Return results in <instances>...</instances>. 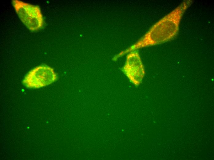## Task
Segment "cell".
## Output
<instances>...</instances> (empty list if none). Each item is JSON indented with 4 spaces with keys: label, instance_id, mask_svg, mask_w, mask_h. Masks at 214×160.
Here are the masks:
<instances>
[{
    "label": "cell",
    "instance_id": "cell-1",
    "mask_svg": "<svg viewBox=\"0 0 214 160\" xmlns=\"http://www.w3.org/2000/svg\"><path fill=\"white\" fill-rule=\"evenodd\" d=\"M192 2L190 0L183 1L153 25L137 42L125 52H132L134 50L162 43L172 39L178 33L184 13Z\"/></svg>",
    "mask_w": 214,
    "mask_h": 160
},
{
    "label": "cell",
    "instance_id": "cell-2",
    "mask_svg": "<svg viewBox=\"0 0 214 160\" xmlns=\"http://www.w3.org/2000/svg\"><path fill=\"white\" fill-rule=\"evenodd\" d=\"M12 4L20 19L30 30L36 31L42 29L44 24L40 7L19 0H13Z\"/></svg>",
    "mask_w": 214,
    "mask_h": 160
},
{
    "label": "cell",
    "instance_id": "cell-3",
    "mask_svg": "<svg viewBox=\"0 0 214 160\" xmlns=\"http://www.w3.org/2000/svg\"><path fill=\"white\" fill-rule=\"evenodd\" d=\"M54 69L47 65H41L30 70L25 76L23 85L29 88L38 89L49 85L57 79Z\"/></svg>",
    "mask_w": 214,
    "mask_h": 160
},
{
    "label": "cell",
    "instance_id": "cell-4",
    "mask_svg": "<svg viewBox=\"0 0 214 160\" xmlns=\"http://www.w3.org/2000/svg\"><path fill=\"white\" fill-rule=\"evenodd\" d=\"M122 70L135 86L139 85L145 72L141 58L137 52L132 51L127 55L125 63Z\"/></svg>",
    "mask_w": 214,
    "mask_h": 160
}]
</instances>
